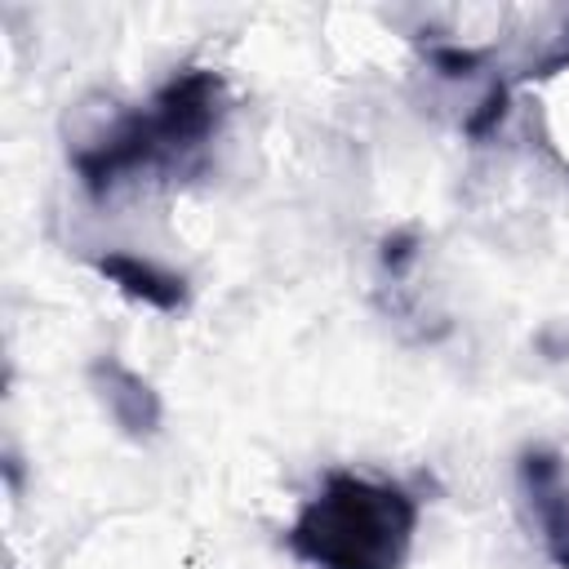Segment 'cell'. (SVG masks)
I'll list each match as a JSON object with an SVG mask.
<instances>
[{
    "mask_svg": "<svg viewBox=\"0 0 569 569\" xmlns=\"http://www.w3.org/2000/svg\"><path fill=\"white\" fill-rule=\"evenodd\" d=\"M222 111H227V80L209 67H182L160 84V93L142 111L120 116L116 129L80 147L71 156V169L80 187L98 200L142 173L196 169L200 151L222 124Z\"/></svg>",
    "mask_w": 569,
    "mask_h": 569,
    "instance_id": "1",
    "label": "cell"
},
{
    "mask_svg": "<svg viewBox=\"0 0 569 569\" xmlns=\"http://www.w3.org/2000/svg\"><path fill=\"white\" fill-rule=\"evenodd\" d=\"M418 533V502L356 471H329L302 502L284 542L311 569H405Z\"/></svg>",
    "mask_w": 569,
    "mask_h": 569,
    "instance_id": "2",
    "label": "cell"
},
{
    "mask_svg": "<svg viewBox=\"0 0 569 569\" xmlns=\"http://www.w3.org/2000/svg\"><path fill=\"white\" fill-rule=\"evenodd\" d=\"M89 382H93V396L102 400L107 418L129 440H151L160 431V396L142 373H133L116 356H98L89 365Z\"/></svg>",
    "mask_w": 569,
    "mask_h": 569,
    "instance_id": "3",
    "label": "cell"
},
{
    "mask_svg": "<svg viewBox=\"0 0 569 569\" xmlns=\"http://www.w3.org/2000/svg\"><path fill=\"white\" fill-rule=\"evenodd\" d=\"M520 489L538 516L547 556L556 560V569H569V485H565L560 458L551 449H525L520 453Z\"/></svg>",
    "mask_w": 569,
    "mask_h": 569,
    "instance_id": "4",
    "label": "cell"
},
{
    "mask_svg": "<svg viewBox=\"0 0 569 569\" xmlns=\"http://www.w3.org/2000/svg\"><path fill=\"white\" fill-rule=\"evenodd\" d=\"M89 267H93L107 284H116L124 298H133V302H142V307H151V311H160V316H173V311L187 307V280H182L178 271L151 262V258L111 249V253H93Z\"/></svg>",
    "mask_w": 569,
    "mask_h": 569,
    "instance_id": "5",
    "label": "cell"
},
{
    "mask_svg": "<svg viewBox=\"0 0 569 569\" xmlns=\"http://www.w3.org/2000/svg\"><path fill=\"white\" fill-rule=\"evenodd\" d=\"M502 111H507V89H502V84H489V93L480 98V107L467 116V124H462V129H467L471 138H485L489 129H498Z\"/></svg>",
    "mask_w": 569,
    "mask_h": 569,
    "instance_id": "6",
    "label": "cell"
},
{
    "mask_svg": "<svg viewBox=\"0 0 569 569\" xmlns=\"http://www.w3.org/2000/svg\"><path fill=\"white\" fill-rule=\"evenodd\" d=\"M427 58H431V67L445 71V76H467V71L480 67L485 53H480V49H458V44H436Z\"/></svg>",
    "mask_w": 569,
    "mask_h": 569,
    "instance_id": "7",
    "label": "cell"
},
{
    "mask_svg": "<svg viewBox=\"0 0 569 569\" xmlns=\"http://www.w3.org/2000/svg\"><path fill=\"white\" fill-rule=\"evenodd\" d=\"M409 258H413V236H391V240L382 244V262H387L391 271H405Z\"/></svg>",
    "mask_w": 569,
    "mask_h": 569,
    "instance_id": "8",
    "label": "cell"
}]
</instances>
